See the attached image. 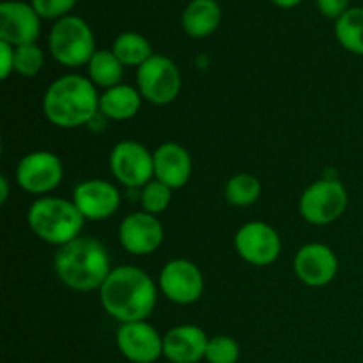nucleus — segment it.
<instances>
[{
  "instance_id": "nucleus-1",
  "label": "nucleus",
  "mask_w": 363,
  "mask_h": 363,
  "mask_svg": "<svg viewBox=\"0 0 363 363\" xmlns=\"http://www.w3.org/2000/svg\"><path fill=\"white\" fill-rule=\"evenodd\" d=\"M99 300L110 318L124 323L145 321L158 301L155 280L137 266H117L99 289Z\"/></svg>"
},
{
  "instance_id": "nucleus-2",
  "label": "nucleus",
  "mask_w": 363,
  "mask_h": 363,
  "mask_svg": "<svg viewBox=\"0 0 363 363\" xmlns=\"http://www.w3.org/2000/svg\"><path fill=\"white\" fill-rule=\"evenodd\" d=\"M53 266L60 282L80 293L101 289L113 269L105 245L89 236H78L77 240L59 247Z\"/></svg>"
},
{
  "instance_id": "nucleus-3",
  "label": "nucleus",
  "mask_w": 363,
  "mask_h": 363,
  "mask_svg": "<svg viewBox=\"0 0 363 363\" xmlns=\"http://www.w3.org/2000/svg\"><path fill=\"white\" fill-rule=\"evenodd\" d=\"M43 112L59 128L89 124L99 113L98 87L82 74H64L46 89Z\"/></svg>"
},
{
  "instance_id": "nucleus-4",
  "label": "nucleus",
  "mask_w": 363,
  "mask_h": 363,
  "mask_svg": "<svg viewBox=\"0 0 363 363\" xmlns=\"http://www.w3.org/2000/svg\"><path fill=\"white\" fill-rule=\"evenodd\" d=\"M84 216L73 201L62 197H41L32 202L27 222L32 233L48 245L64 247L82 236Z\"/></svg>"
},
{
  "instance_id": "nucleus-5",
  "label": "nucleus",
  "mask_w": 363,
  "mask_h": 363,
  "mask_svg": "<svg viewBox=\"0 0 363 363\" xmlns=\"http://www.w3.org/2000/svg\"><path fill=\"white\" fill-rule=\"evenodd\" d=\"M48 46L53 59L66 67L85 66L98 52L94 34L87 21L71 14L55 21L50 32Z\"/></svg>"
},
{
  "instance_id": "nucleus-6",
  "label": "nucleus",
  "mask_w": 363,
  "mask_h": 363,
  "mask_svg": "<svg viewBox=\"0 0 363 363\" xmlns=\"http://www.w3.org/2000/svg\"><path fill=\"white\" fill-rule=\"evenodd\" d=\"M183 78L179 67L165 55H152L137 67V89L145 101L169 105L179 96Z\"/></svg>"
},
{
  "instance_id": "nucleus-7",
  "label": "nucleus",
  "mask_w": 363,
  "mask_h": 363,
  "mask_svg": "<svg viewBox=\"0 0 363 363\" xmlns=\"http://www.w3.org/2000/svg\"><path fill=\"white\" fill-rule=\"evenodd\" d=\"M347 208V191L339 179H319L303 191L300 213L312 225H328L344 215Z\"/></svg>"
},
{
  "instance_id": "nucleus-8",
  "label": "nucleus",
  "mask_w": 363,
  "mask_h": 363,
  "mask_svg": "<svg viewBox=\"0 0 363 363\" xmlns=\"http://www.w3.org/2000/svg\"><path fill=\"white\" fill-rule=\"evenodd\" d=\"M110 170L121 184L142 190L155 179V158L140 142L123 140L110 152Z\"/></svg>"
},
{
  "instance_id": "nucleus-9",
  "label": "nucleus",
  "mask_w": 363,
  "mask_h": 363,
  "mask_svg": "<svg viewBox=\"0 0 363 363\" xmlns=\"http://www.w3.org/2000/svg\"><path fill=\"white\" fill-rule=\"evenodd\" d=\"M238 255L252 266H269L282 252V240L269 223L255 220L241 227L234 238Z\"/></svg>"
},
{
  "instance_id": "nucleus-10",
  "label": "nucleus",
  "mask_w": 363,
  "mask_h": 363,
  "mask_svg": "<svg viewBox=\"0 0 363 363\" xmlns=\"http://www.w3.org/2000/svg\"><path fill=\"white\" fill-rule=\"evenodd\" d=\"M62 177V162L50 151L28 152L16 167V183L32 195L50 194L59 186Z\"/></svg>"
},
{
  "instance_id": "nucleus-11",
  "label": "nucleus",
  "mask_w": 363,
  "mask_h": 363,
  "mask_svg": "<svg viewBox=\"0 0 363 363\" xmlns=\"http://www.w3.org/2000/svg\"><path fill=\"white\" fill-rule=\"evenodd\" d=\"M160 291L177 305L195 303L204 291V277L197 264L186 259H174L163 266L158 279Z\"/></svg>"
},
{
  "instance_id": "nucleus-12",
  "label": "nucleus",
  "mask_w": 363,
  "mask_h": 363,
  "mask_svg": "<svg viewBox=\"0 0 363 363\" xmlns=\"http://www.w3.org/2000/svg\"><path fill=\"white\" fill-rule=\"evenodd\" d=\"M116 342L121 354L131 363H155L163 357V337L147 321L121 325Z\"/></svg>"
},
{
  "instance_id": "nucleus-13",
  "label": "nucleus",
  "mask_w": 363,
  "mask_h": 363,
  "mask_svg": "<svg viewBox=\"0 0 363 363\" xmlns=\"http://www.w3.org/2000/svg\"><path fill=\"white\" fill-rule=\"evenodd\" d=\"M41 34V16L32 4L6 0L0 4V41L13 46L30 45Z\"/></svg>"
},
{
  "instance_id": "nucleus-14",
  "label": "nucleus",
  "mask_w": 363,
  "mask_h": 363,
  "mask_svg": "<svg viewBox=\"0 0 363 363\" xmlns=\"http://www.w3.org/2000/svg\"><path fill=\"white\" fill-rule=\"evenodd\" d=\"M339 272L335 252L323 243H308L294 255V273L308 287L328 286Z\"/></svg>"
},
{
  "instance_id": "nucleus-15",
  "label": "nucleus",
  "mask_w": 363,
  "mask_h": 363,
  "mask_svg": "<svg viewBox=\"0 0 363 363\" xmlns=\"http://www.w3.org/2000/svg\"><path fill=\"white\" fill-rule=\"evenodd\" d=\"M71 201L85 220H105L119 209L121 195L108 181L87 179L74 186Z\"/></svg>"
},
{
  "instance_id": "nucleus-16",
  "label": "nucleus",
  "mask_w": 363,
  "mask_h": 363,
  "mask_svg": "<svg viewBox=\"0 0 363 363\" xmlns=\"http://www.w3.org/2000/svg\"><path fill=\"white\" fill-rule=\"evenodd\" d=\"M119 241L124 250L133 255L156 252L163 241V227L158 216L145 211L128 215L119 225Z\"/></svg>"
},
{
  "instance_id": "nucleus-17",
  "label": "nucleus",
  "mask_w": 363,
  "mask_h": 363,
  "mask_svg": "<svg viewBox=\"0 0 363 363\" xmlns=\"http://www.w3.org/2000/svg\"><path fill=\"white\" fill-rule=\"evenodd\" d=\"M209 337L195 325H177L163 335V357L172 363L206 360Z\"/></svg>"
},
{
  "instance_id": "nucleus-18",
  "label": "nucleus",
  "mask_w": 363,
  "mask_h": 363,
  "mask_svg": "<svg viewBox=\"0 0 363 363\" xmlns=\"http://www.w3.org/2000/svg\"><path fill=\"white\" fill-rule=\"evenodd\" d=\"M155 179L172 190L183 188L191 176L190 152L176 142H165L155 152Z\"/></svg>"
},
{
  "instance_id": "nucleus-19",
  "label": "nucleus",
  "mask_w": 363,
  "mask_h": 363,
  "mask_svg": "<svg viewBox=\"0 0 363 363\" xmlns=\"http://www.w3.org/2000/svg\"><path fill=\"white\" fill-rule=\"evenodd\" d=\"M142 94L131 85H116L99 96V113L112 121H128L140 110Z\"/></svg>"
},
{
  "instance_id": "nucleus-20",
  "label": "nucleus",
  "mask_w": 363,
  "mask_h": 363,
  "mask_svg": "<svg viewBox=\"0 0 363 363\" xmlns=\"http://www.w3.org/2000/svg\"><path fill=\"white\" fill-rule=\"evenodd\" d=\"M222 11L216 0H191L183 13V28L190 38L202 39L218 28Z\"/></svg>"
},
{
  "instance_id": "nucleus-21",
  "label": "nucleus",
  "mask_w": 363,
  "mask_h": 363,
  "mask_svg": "<svg viewBox=\"0 0 363 363\" xmlns=\"http://www.w3.org/2000/svg\"><path fill=\"white\" fill-rule=\"evenodd\" d=\"M89 67V80L99 89H112L121 85L124 77V64L116 57L112 50H98L92 55Z\"/></svg>"
},
{
  "instance_id": "nucleus-22",
  "label": "nucleus",
  "mask_w": 363,
  "mask_h": 363,
  "mask_svg": "<svg viewBox=\"0 0 363 363\" xmlns=\"http://www.w3.org/2000/svg\"><path fill=\"white\" fill-rule=\"evenodd\" d=\"M112 52L116 53L117 59L124 64V66L140 67L145 60L151 59L152 53L151 43L137 32H123L116 38L112 46Z\"/></svg>"
},
{
  "instance_id": "nucleus-23",
  "label": "nucleus",
  "mask_w": 363,
  "mask_h": 363,
  "mask_svg": "<svg viewBox=\"0 0 363 363\" xmlns=\"http://www.w3.org/2000/svg\"><path fill=\"white\" fill-rule=\"evenodd\" d=\"M335 38L347 52L363 55V7H350L335 21Z\"/></svg>"
},
{
  "instance_id": "nucleus-24",
  "label": "nucleus",
  "mask_w": 363,
  "mask_h": 363,
  "mask_svg": "<svg viewBox=\"0 0 363 363\" xmlns=\"http://www.w3.org/2000/svg\"><path fill=\"white\" fill-rule=\"evenodd\" d=\"M261 197V183L252 174H236L225 186V199L236 208H247Z\"/></svg>"
},
{
  "instance_id": "nucleus-25",
  "label": "nucleus",
  "mask_w": 363,
  "mask_h": 363,
  "mask_svg": "<svg viewBox=\"0 0 363 363\" xmlns=\"http://www.w3.org/2000/svg\"><path fill=\"white\" fill-rule=\"evenodd\" d=\"M45 66L43 50L35 43L14 46V73L21 77H35Z\"/></svg>"
},
{
  "instance_id": "nucleus-26",
  "label": "nucleus",
  "mask_w": 363,
  "mask_h": 363,
  "mask_svg": "<svg viewBox=\"0 0 363 363\" xmlns=\"http://www.w3.org/2000/svg\"><path fill=\"white\" fill-rule=\"evenodd\" d=\"M170 201H172V188L160 183L158 179H152L151 183H147L142 188L140 202L142 209L145 213H151V215L158 216L160 213H163L169 208Z\"/></svg>"
},
{
  "instance_id": "nucleus-27",
  "label": "nucleus",
  "mask_w": 363,
  "mask_h": 363,
  "mask_svg": "<svg viewBox=\"0 0 363 363\" xmlns=\"http://www.w3.org/2000/svg\"><path fill=\"white\" fill-rule=\"evenodd\" d=\"M240 354V344L233 337L216 335L209 339L206 360L208 363H238Z\"/></svg>"
},
{
  "instance_id": "nucleus-28",
  "label": "nucleus",
  "mask_w": 363,
  "mask_h": 363,
  "mask_svg": "<svg viewBox=\"0 0 363 363\" xmlns=\"http://www.w3.org/2000/svg\"><path fill=\"white\" fill-rule=\"evenodd\" d=\"M77 0H32V7L41 18H60L67 16L74 7Z\"/></svg>"
},
{
  "instance_id": "nucleus-29",
  "label": "nucleus",
  "mask_w": 363,
  "mask_h": 363,
  "mask_svg": "<svg viewBox=\"0 0 363 363\" xmlns=\"http://www.w3.org/2000/svg\"><path fill=\"white\" fill-rule=\"evenodd\" d=\"M318 2L319 11L323 16L326 18H335L339 20L347 9H350V0H315Z\"/></svg>"
},
{
  "instance_id": "nucleus-30",
  "label": "nucleus",
  "mask_w": 363,
  "mask_h": 363,
  "mask_svg": "<svg viewBox=\"0 0 363 363\" xmlns=\"http://www.w3.org/2000/svg\"><path fill=\"white\" fill-rule=\"evenodd\" d=\"M11 73H14V46L0 41V78L7 80Z\"/></svg>"
},
{
  "instance_id": "nucleus-31",
  "label": "nucleus",
  "mask_w": 363,
  "mask_h": 363,
  "mask_svg": "<svg viewBox=\"0 0 363 363\" xmlns=\"http://www.w3.org/2000/svg\"><path fill=\"white\" fill-rule=\"evenodd\" d=\"M275 6L284 7V9H291V7H296L298 4H301V0H272Z\"/></svg>"
},
{
  "instance_id": "nucleus-32",
  "label": "nucleus",
  "mask_w": 363,
  "mask_h": 363,
  "mask_svg": "<svg viewBox=\"0 0 363 363\" xmlns=\"http://www.w3.org/2000/svg\"><path fill=\"white\" fill-rule=\"evenodd\" d=\"M0 190H2V194H0V202H2V204H6V201H7V179L6 177H0Z\"/></svg>"
}]
</instances>
